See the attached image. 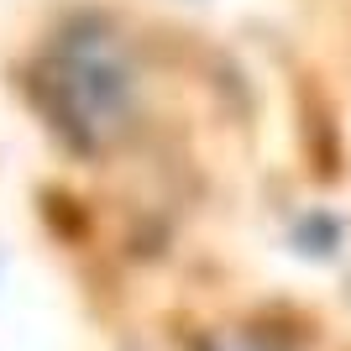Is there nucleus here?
Returning <instances> with one entry per match:
<instances>
[{
  "label": "nucleus",
  "mask_w": 351,
  "mask_h": 351,
  "mask_svg": "<svg viewBox=\"0 0 351 351\" xmlns=\"http://www.w3.org/2000/svg\"><path fill=\"white\" fill-rule=\"evenodd\" d=\"M32 95L43 105V116L63 132V142H73L79 152L105 147L132 110V69H126L116 32L95 21L69 27L43 53L32 73Z\"/></svg>",
  "instance_id": "obj_1"
},
{
  "label": "nucleus",
  "mask_w": 351,
  "mask_h": 351,
  "mask_svg": "<svg viewBox=\"0 0 351 351\" xmlns=\"http://www.w3.org/2000/svg\"><path fill=\"white\" fill-rule=\"evenodd\" d=\"M199 351H289V346L278 336H263V330H220Z\"/></svg>",
  "instance_id": "obj_2"
}]
</instances>
